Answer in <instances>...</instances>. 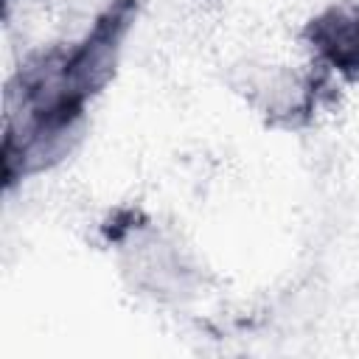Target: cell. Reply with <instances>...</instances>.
<instances>
[{"mask_svg": "<svg viewBox=\"0 0 359 359\" xmlns=\"http://www.w3.org/2000/svg\"><path fill=\"white\" fill-rule=\"evenodd\" d=\"M135 14L137 0H115L81 39L50 45L17 67L6 93V185L50 168L73 151L84 129V109L112 79Z\"/></svg>", "mask_w": 359, "mask_h": 359, "instance_id": "6da1fadb", "label": "cell"}, {"mask_svg": "<svg viewBox=\"0 0 359 359\" xmlns=\"http://www.w3.org/2000/svg\"><path fill=\"white\" fill-rule=\"evenodd\" d=\"M303 39L314 50L320 67L348 81H359V0H345L320 11L309 20Z\"/></svg>", "mask_w": 359, "mask_h": 359, "instance_id": "7a4b0ae2", "label": "cell"}]
</instances>
